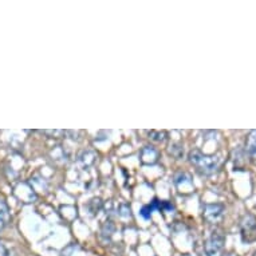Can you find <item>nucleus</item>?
Returning a JSON list of instances; mask_svg holds the SVG:
<instances>
[{
    "instance_id": "6e6552de",
    "label": "nucleus",
    "mask_w": 256,
    "mask_h": 256,
    "mask_svg": "<svg viewBox=\"0 0 256 256\" xmlns=\"http://www.w3.org/2000/svg\"><path fill=\"white\" fill-rule=\"evenodd\" d=\"M245 149L252 158H256V130H252L248 134L247 141H245Z\"/></svg>"
},
{
    "instance_id": "f03ea898",
    "label": "nucleus",
    "mask_w": 256,
    "mask_h": 256,
    "mask_svg": "<svg viewBox=\"0 0 256 256\" xmlns=\"http://www.w3.org/2000/svg\"><path fill=\"white\" fill-rule=\"evenodd\" d=\"M224 241H225V238L223 234L213 232L211 238L206 240L205 244H204L206 256H224Z\"/></svg>"
},
{
    "instance_id": "423d86ee",
    "label": "nucleus",
    "mask_w": 256,
    "mask_h": 256,
    "mask_svg": "<svg viewBox=\"0 0 256 256\" xmlns=\"http://www.w3.org/2000/svg\"><path fill=\"white\" fill-rule=\"evenodd\" d=\"M224 212V205L222 204H206L204 208V217L205 220L215 223L217 222Z\"/></svg>"
},
{
    "instance_id": "9d476101",
    "label": "nucleus",
    "mask_w": 256,
    "mask_h": 256,
    "mask_svg": "<svg viewBox=\"0 0 256 256\" xmlns=\"http://www.w3.org/2000/svg\"><path fill=\"white\" fill-rule=\"evenodd\" d=\"M168 137V133L167 132H157V130H152V132H149V138L152 139V141H154V142H164L165 139H167Z\"/></svg>"
},
{
    "instance_id": "2eb2a0df",
    "label": "nucleus",
    "mask_w": 256,
    "mask_h": 256,
    "mask_svg": "<svg viewBox=\"0 0 256 256\" xmlns=\"http://www.w3.org/2000/svg\"><path fill=\"white\" fill-rule=\"evenodd\" d=\"M200 256H206V254L205 252H204V254H200Z\"/></svg>"
},
{
    "instance_id": "dca6fc26",
    "label": "nucleus",
    "mask_w": 256,
    "mask_h": 256,
    "mask_svg": "<svg viewBox=\"0 0 256 256\" xmlns=\"http://www.w3.org/2000/svg\"><path fill=\"white\" fill-rule=\"evenodd\" d=\"M183 256H189V255H183Z\"/></svg>"
},
{
    "instance_id": "9b49d317",
    "label": "nucleus",
    "mask_w": 256,
    "mask_h": 256,
    "mask_svg": "<svg viewBox=\"0 0 256 256\" xmlns=\"http://www.w3.org/2000/svg\"><path fill=\"white\" fill-rule=\"evenodd\" d=\"M156 208H160L161 209V204L158 203V200H154L152 203V205L144 206L142 208V211H141V215L145 217V219H149L151 217V213L153 212V209H156Z\"/></svg>"
},
{
    "instance_id": "7ed1b4c3",
    "label": "nucleus",
    "mask_w": 256,
    "mask_h": 256,
    "mask_svg": "<svg viewBox=\"0 0 256 256\" xmlns=\"http://www.w3.org/2000/svg\"><path fill=\"white\" fill-rule=\"evenodd\" d=\"M240 228H241V235L243 239L247 243L255 241L256 240V217L251 213L244 215V217L240 222Z\"/></svg>"
},
{
    "instance_id": "f257e3e1",
    "label": "nucleus",
    "mask_w": 256,
    "mask_h": 256,
    "mask_svg": "<svg viewBox=\"0 0 256 256\" xmlns=\"http://www.w3.org/2000/svg\"><path fill=\"white\" fill-rule=\"evenodd\" d=\"M189 161L193 167L203 174H213L220 167V158L217 156L203 154L200 151H192L189 153Z\"/></svg>"
},
{
    "instance_id": "f8f14e48",
    "label": "nucleus",
    "mask_w": 256,
    "mask_h": 256,
    "mask_svg": "<svg viewBox=\"0 0 256 256\" xmlns=\"http://www.w3.org/2000/svg\"><path fill=\"white\" fill-rule=\"evenodd\" d=\"M114 229H116V227H114V224L112 223V222H106L105 224H103V227H102V235L103 236H107V238H110L113 234H114Z\"/></svg>"
},
{
    "instance_id": "20e7f679",
    "label": "nucleus",
    "mask_w": 256,
    "mask_h": 256,
    "mask_svg": "<svg viewBox=\"0 0 256 256\" xmlns=\"http://www.w3.org/2000/svg\"><path fill=\"white\" fill-rule=\"evenodd\" d=\"M14 195L23 203H33L36 200V195L35 190L27 183H19V184L14 188Z\"/></svg>"
},
{
    "instance_id": "ddd939ff",
    "label": "nucleus",
    "mask_w": 256,
    "mask_h": 256,
    "mask_svg": "<svg viewBox=\"0 0 256 256\" xmlns=\"http://www.w3.org/2000/svg\"><path fill=\"white\" fill-rule=\"evenodd\" d=\"M4 225H6V224H4L3 222H1V220H0V231L4 228Z\"/></svg>"
},
{
    "instance_id": "4468645a",
    "label": "nucleus",
    "mask_w": 256,
    "mask_h": 256,
    "mask_svg": "<svg viewBox=\"0 0 256 256\" xmlns=\"http://www.w3.org/2000/svg\"><path fill=\"white\" fill-rule=\"evenodd\" d=\"M225 256H238V255H235V254H228V255H225Z\"/></svg>"
},
{
    "instance_id": "0eeeda50",
    "label": "nucleus",
    "mask_w": 256,
    "mask_h": 256,
    "mask_svg": "<svg viewBox=\"0 0 256 256\" xmlns=\"http://www.w3.org/2000/svg\"><path fill=\"white\" fill-rule=\"evenodd\" d=\"M174 184L177 185L180 189H185L184 192H190L192 188H193V184H192V178L188 173L185 172H178L176 176H174Z\"/></svg>"
},
{
    "instance_id": "1a4fd4ad",
    "label": "nucleus",
    "mask_w": 256,
    "mask_h": 256,
    "mask_svg": "<svg viewBox=\"0 0 256 256\" xmlns=\"http://www.w3.org/2000/svg\"><path fill=\"white\" fill-rule=\"evenodd\" d=\"M0 220L4 224L10 223V220H11V215H10L8 205L6 204V201H3L1 199H0Z\"/></svg>"
},
{
    "instance_id": "f3484780",
    "label": "nucleus",
    "mask_w": 256,
    "mask_h": 256,
    "mask_svg": "<svg viewBox=\"0 0 256 256\" xmlns=\"http://www.w3.org/2000/svg\"><path fill=\"white\" fill-rule=\"evenodd\" d=\"M254 256H256V252H255V255H254Z\"/></svg>"
},
{
    "instance_id": "39448f33",
    "label": "nucleus",
    "mask_w": 256,
    "mask_h": 256,
    "mask_svg": "<svg viewBox=\"0 0 256 256\" xmlns=\"http://www.w3.org/2000/svg\"><path fill=\"white\" fill-rule=\"evenodd\" d=\"M158 157H160V153L153 146H145L139 152V160L145 165H154L158 161Z\"/></svg>"
}]
</instances>
